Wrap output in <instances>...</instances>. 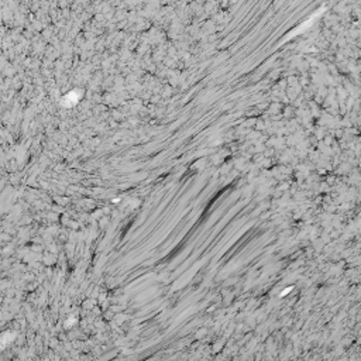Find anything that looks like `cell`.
<instances>
[{"label": "cell", "mask_w": 361, "mask_h": 361, "mask_svg": "<svg viewBox=\"0 0 361 361\" xmlns=\"http://www.w3.org/2000/svg\"><path fill=\"white\" fill-rule=\"evenodd\" d=\"M79 95L78 92H71L68 96H65L64 98V105L65 106H71V105H75L76 102H78V99H79Z\"/></svg>", "instance_id": "6da1fadb"}]
</instances>
